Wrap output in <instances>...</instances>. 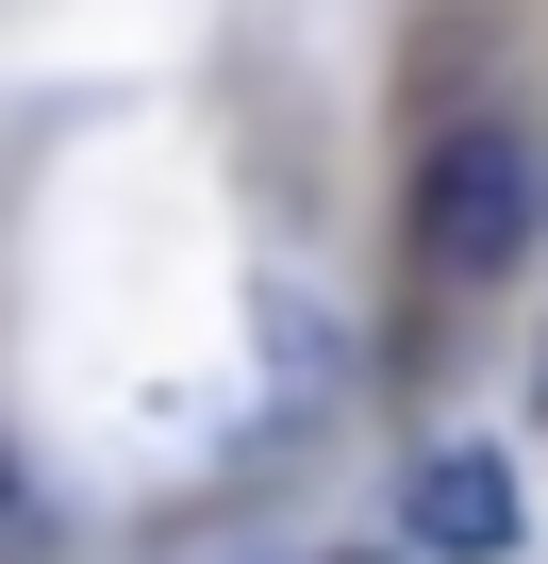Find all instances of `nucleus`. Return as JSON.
Listing matches in <instances>:
<instances>
[{
  "label": "nucleus",
  "mask_w": 548,
  "mask_h": 564,
  "mask_svg": "<svg viewBox=\"0 0 548 564\" xmlns=\"http://www.w3.org/2000/svg\"><path fill=\"white\" fill-rule=\"evenodd\" d=\"M416 249H432L449 282H482V265L531 249V150H515L498 117H465V133L416 150Z\"/></svg>",
  "instance_id": "obj_1"
},
{
  "label": "nucleus",
  "mask_w": 548,
  "mask_h": 564,
  "mask_svg": "<svg viewBox=\"0 0 548 564\" xmlns=\"http://www.w3.org/2000/svg\"><path fill=\"white\" fill-rule=\"evenodd\" d=\"M18 547H34V481L0 465V564H18Z\"/></svg>",
  "instance_id": "obj_3"
},
{
  "label": "nucleus",
  "mask_w": 548,
  "mask_h": 564,
  "mask_svg": "<svg viewBox=\"0 0 548 564\" xmlns=\"http://www.w3.org/2000/svg\"><path fill=\"white\" fill-rule=\"evenodd\" d=\"M399 514H416L432 564H498V547H515V465H498V448H416V498H399Z\"/></svg>",
  "instance_id": "obj_2"
}]
</instances>
